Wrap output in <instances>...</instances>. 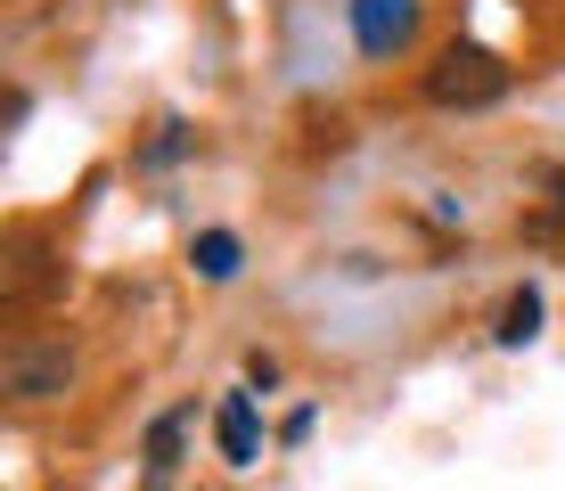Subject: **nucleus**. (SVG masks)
Returning a JSON list of instances; mask_svg holds the SVG:
<instances>
[{
    "instance_id": "1",
    "label": "nucleus",
    "mask_w": 565,
    "mask_h": 491,
    "mask_svg": "<svg viewBox=\"0 0 565 491\" xmlns=\"http://www.w3.org/2000/svg\"><path fill=\"white\" fill-rule=\"evenodd\" d=\"M509 83H516V74L500 66V50H483V42H451L435 66H426V98H435V107H459V115L500 107Z\"/></svg>"
},
{
    "instance_id": "2",
    "label": "nucleus",
    "mask_w": 565,
    "mask_h": 491,
    "mask_svg": "<svg viewBox=\"0 0 565 491\" xmlns=\"http://www.w3.org/2000/svg\"><path fill=\"white\" fill-rule=\"evenodd\" d=\"M66 377H74V352H66V337L9 344V393H17V402H50V393H66Z\"/></svg>"
},
{
    "instance_id": "3",
    "label": "nucleus",
    "mask_w": 565,
    "mask_h": 491,
    "mask_svg": "<svg viewBox=\"0 0 565 491\" xmlns=\"http://www.w3.org/2000/svg\"><path fill=\"white\" fill-rule=\"evenodd\" d=\"M418 33V0H353V42L369 57H394Z\"/></svg>"
},
{
    "instance_id": "4",
    "label": "nucleus",
    "mask_w": 565,
    "mask_h": 491,
    "mask_svg": "<svg viewBox=\"0 0 565 491\" xmlns=\"http://www.w3.org/2000/svg\"><path fill=\"white\" fill-rule=\"evenodd\" d=\"M213 435H222V459H230V467H255V459H263L255 393H222V409H213Z\"/></svg>"
},
{
    "instance_id": "5",
    "label": "nucleus",
    "mask_w": 565,
    "mask_h": 491,
    "mask_svg": "<svg viewBox=\"0 0 565 491\" xmlns=\"http://www.w3.org/2000/svg\"><path fill=\"white\" fill-rule=\"evenodd\" d=\"M181 435H189V409H164L148 426V491H164V476L181 467Z\"/></svg>"
},
{
    "instance_id": "6",
    "label": "nucleus",
    "mask_w": 565,
    "mask_h": 491,
    "mask_svg": "<svg viewBox=\"0 0 565 491\" xmlns=\"http://www.w3.org/2000/svg\"><path fill=\"white\" fill-rule=\"evenodd\" d=\"M492 337H500V344H509V352L541 337V287H533V279H524V287L509 295V303H500V320H492Z\"/></svg>"
},
{
    "instance_id": "7",
    "label": "nucleus",
    "mask_w": 565,
    "mask_h": 491,
    "mask_svg": "<svg viewBox=\"0 0 565 491\" xmlns=\"http://www.w3.org/2000/svg\"><path fill=\"white\" fill-rule=\"evenodd\" d=\"M189 263H198V279H238V238H230V230H205V238L189 246Z\"/></svg>"
},
{
    "instance_id": "8",
    "label": "nucleus",
    "mask_w": 565,
    "mask_h": 491,
    "mask_svg": "<svg viewBox=\"0 0 565 491\" xmlns=\"http://www.w3.org/2000/svg\"><path fill=\"white\" fill-rule=\"evenodd\" d=\"M189 148V131L181 124H164V131H156V140H148V164H172V156H181Z\"/></svg>"
}]
</instances>
